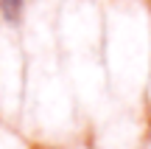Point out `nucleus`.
<instances>
[{
  "label": "nucleus",
  "instance_id": "nucleus-1",
  "mask_svg": "<svg viewBox=\"0 0 151 149\" xmlns=\"http://www.w3.org/2000/svg\"><path fill=\"white\" fill-rule=\"evenodd\" d=\"M22 3L25 0H0V11H3V17L9 23H17L22 14Z\"/></svg>",
  "mask_w": 151,
  "mask_h": 149
}]
</instances>
